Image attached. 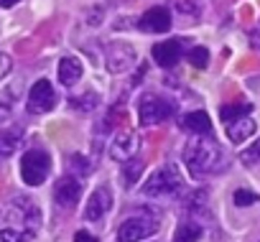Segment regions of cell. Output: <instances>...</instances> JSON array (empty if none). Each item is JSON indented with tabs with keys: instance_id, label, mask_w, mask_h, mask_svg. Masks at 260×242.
<instances>
[{
	"instance_id": "obj_28",
	"label": "cell",
	"mask_w": 260,
	"mask_h": 242,
	"mask_svg": "<svg viewBox=\"0 0 260 242\" xmlns=\"http://www.w3.org/2000/svg\"><path fill=\"white\" fill-rule=\"evenodd\" d=\"M11 66H13V61H11V56L8 54H3L0 51V79H3L8 72H11Z\"/></svg>"
},
{
	"instance_id": "obj_29",
	"label": "cell",
	"mask_w": 260,
	"mask_h": 242,
	"mask_svg": "<svg viewBox=\"0 0 260 242\" xmlns=\"http://www.w3.org/2000/svg\"><path fill=\"white\" fill-rule=\"evenodd\" d=\"M74 242H100L94 234H89L87 229H79L77 234H74Z\"/></svg>"
},
{
	"instance_id": "obj_4",
	"label": "cell",
	"mask_w": 260,
	"mask_h": 242,
	"mask_svg": "<svg viewBox=\"0 0 260 242\" xmlns=\"http://www.w3.org/2000/svg\"><path fill=\"white\" fill-rule=\"evenodd\" d=\"M8 222H13L11 227H16V229H26V232L36 234V229L41 227V209L34 204V199L18 196V199H13V204L8 209Z\"/></svg>"
},
{
	"instance_id": "obj_15",
	"label": "cell",
	"mask_w": 260,
	"mask_h": 242,
	"mask_svg": "<svg viewBox=\"0 0 260 242\" xmlns=\"http://www.w3.org/2000/svg\"><path fill=\"white\" fill-rule=\"evenodd\" d=\"M252 133H255V120H252L250 115L237 117V120H232V123H227V138H230L232 143H242V141H247Z\"/></svg>"
},
{
	"instance_id": "obj_13",
	"label": "cell",
	"mask_w": 260,
	"mask_h": 242,
	"mask_svg": "<svg viewBox=\"0 0 260 242\" xmlns=\"http://www.w3.org/2000/svg\"><path fill=\"white\" fill-rule=\"evenodd\" d=\"M153 59H156V64L158 66H164V69H171V66H176L179 64V59H181V41H176V39H169V41H161V44H156L153 46Z\"/></svg>"
},
{
	"instance_id": "obj_11",
	"label": "cell",
	"mask_w": 260,
	"mask_h": 242,
	"mask_svg": "<svg viewBox=\"0 0 260 242\" xmlns=\"http://www.w3.org/2000/svg\"><path fill=\"white\" fill-rule=\"evenodd\" d=\"M110 209H112V191L107 186H97L84 206V217L89 222H102L110 214Z\"/></svg>"
},
{
	"instance_id": "obj_25",
	"label": "cell",
	"mask_w": 260,
	"mask_h": 242,
	"mask_svg": "<svg viewBox=\"0 0 260 242\" xmlns=\"http://www.w3.org/2000/svg\"><path fill=\"white\" fill-rule=\"evenodd\" d=\"M232 199H235V204H237V206H250V204H255V201H257V194H255V191H250V189H237V191L232 194Z\"/></svg>"
},
{
	"instance_id": "obj_9",
	"label": "cell",
	"mask_w": 260,
	"mask_h": 242,
	"mask_svg": "<svg viewBox=\"0 0 260 242\" xmlns=\"http://www.w3.org/2000/svg\"><path fill=\"white\" fill-rule=\"evenodd\" d=\"M54 199L64 209H74L77 201L82 199V181L77 176H61L54 186Z\"/></svg>"
},
{
	"instance_id": "obj_10",
	"label": "cell",
	"mask_w": 260,
	"mask_h": 242,
	"mask_svg": "<svg viewBox=\"0 0 260 242\" xmlns=\"http://www.w3.org/2000/svg\"><path fill=\"white\" fill-rule=\"evenodd\" d=\"M138 146H141V141H138V133L136 130H120L115 135L112 146H110V158L125 163V161H130V158L136 156Z\"/></svg>"
},
{
	"instance_id": "obj_2",
	"label": "cell",
	"mask_w": 260,
	"mask_h": 242,
	"mask_svg": "<svg viewBox=\"0 0 260 242\" xmlns=\"http://www.w3.org/2000/svg\"><path fill=\"white\" fill-rule=\"evenodd\" d=\"M181 189V174L176 163H166L161 168H156L148 181L143 184V194L148 199H169Z\"/></svg>"
},
{
	"instance_id": "obj_7",
	"label": "cell",
	"mask_w": 260,
	"mask_h": 242,
	"mask_svg": "<svg viewBox=\"0 0 260 242\" xmlns=\"http://www.w3.org/2000/svg\"><path fill=\"white\" fill-rule=\"evenodd\" d=\"M136 64V49L130 44H122V41H115L105 49V66L112 72V74H122L127 72L130 66Z\"/></svg>"
},
{
	"instance_id": "obj_8",
	"label": "cell",
	"mask_w": 260,
	"mask_h": 242,
	"mask_svg": "<svg viewBox=\"0 0 260 242\" xmlns=\"http://www.w3.org/2000/svg\"><path fill=\"white\" fill-rule=\"evenodd\" d=\"M54 105H56L54 87H51L46 79H39V82L31 87V92H28V112L41 115V112L54 110Z\"/></svg>"
},
{
	"instance_id": "obj_16",
	"label": "cell",
	"mask_w": 260,
	"mask_h": 242,
	"mask_svg": "<svg viewBox=\"0 0 260 242\" xmlns=\"http://www.w3.org/2000/svg\"><path fill=\"white\" fill-rule=\"evenodd\" d=\"M79 77H82V61L74 56H64L59 61V82L64 87H72V84H77Z\"/></svg>"
},
{
	"instance_id": "obj_1",
	"label": "cell",
	"mask_w": 260,
	"mask_h": 242,
	"mask_svg": "<svg viewBox=\"0 0 260 242\" xmlns=\"http://www.w3.org/2000/svg\"><path fill=\"white\" fill-rule=\"evenodd\" d=\"M184 163L191 176H209L227 166V156L217 141L202 138V141H189V146L184 148Z\"/></svg>"
},
{
	"instance_id": "obj_6",
	"label": "cell",
	"mask_w": 260,
	"mask_h": 242,
	"mask_svg": "<svg viewBox=\"0 0 260 242\" xmlns=\"http://www.w3.org/2000/svg\"><path fill=\"white\" fill-rule=\"evenodd\" d=\"M158 232V222L148 214H141V217H130L120 224L117 229V242H141L151 234Z\"/></svg>"
},
{
	"instance_id": "obj_14",
	"label": "cell",
	"mask_w": 260,
	"mask_h": 242,
	"mask_svg": "<svg viewBox=\"0 0 260 242\" xmlns=\"http://www.w3.org/2000/svg\"><path fill=\"white\" fill-rule=\"evenodd\" d=\"M179 125H181V130H186V133H191V135H209V133H212V120H209V115H207L204 110L181 115Z\"/></svg>"
},
{
	"instance_id": "obj_30",
	"label": "cell",
	"mask_w": 260,
	"mask_h": 242,
	"mask_svg": "<svg viewBox=\"0 0 260 242\" xmlns=\"http://www.w3.org/2000/svg\"><path fill=\"white\" fill-rule=\"evenodd\" d=\"M18 0H0V8H13Z\"/></svg>"
},
{
	"instance_id": "obj_12",
	"label": "cell",
	"mask_w": 260,
	"mask_h": 242,
	"mask_svg": "<svg viewBox=\"0 0 260 242\" xmlns=\"http://www.w3.org/2000/svg\"><path fill=\"white\" fill-rule=\"evenodd\" d=\"M138 26H141L143 31H148V33H166V31L171 28V13H169V8H164V6H153V8H148V11L141 16Z\"/></svg>"
},
{
	"instance_id": "obj_20",
	"label": "cell",
	"mask_w": 260,
	"mask_h": 242,
	"mask_svg": "<svg viewBox=\"0 0 260 242\" xmlns=\"http://www.w3.org/2000/svg\"><path fill=\"white\" fill-rule=\"evenodd\" d=\"M250 112H252V105H250V102H235V105H224V107L219 110V117L224 120V123H232V120L245 117V115H250Z\"/></svg>"
},
{
	"instance_id": "obj_24",
	"label": "cell",
	"mask_w": 260,
	"mask_h": 242,
	"mask_svg": "<svg viewBox=\"0 0 260 242\" xmlns=\"http://www.w3.org/2000/svg\"><path fill=\"white\" fill-rule=\"evenodd\" d=\"M240 161H242V163H247V166L260 163V141H255L250 148H245V151L240 153Z\"/></svg>"
},
{
	"instance_id": "obj_18",
	"label": "cell",
	"mask_w": 260,
	"mask_h": 242,
	"mask_svg": "<svg viewBox=\"0 0 260 242\" xmlns=\"http://www.w3.org/2000/svg\"><path fill=\"white\" fill-rule=\"evenodd\" d=\"M141 176H143V161L130 158V161L122 163V184H125V189H133L141 181Z\"/></svg>"
},
{
	"instance_id": "obj_5",
	"label": "cell",
	"mask_w": 260,
	"mask_h": 242,
	"mask_svg": "<svg viewBox=\"0 0 260 242\" xmlns=\"http://www.w3.org/2000/svg\"><path fill=\"white\" fill-rule=\"evenodd\" d=\"M174 112H176V105L166 97H158V94H143L138 102L141 125H158L164 120H169Z\"/></svg>"
},
{
	"instance_id": "obj_21",
	"label": "cell",
	"mask_w": 260,
	"mask_h": 242,
	"mask_svg": "<svg viewBox=\"0 0 260 242\" xmlns=\"http://www.w3.org/2000/svg\"><path fill=\"white\" fill-rule=\"evenodd\" d=\"M36 234L26 232V229H16V227H3L0 229V242H31Z\"/></svg>"
},
{
	"instance_id": "obj_22",
	"label": "cell",
	"mask_w": 260,
	"mask_h": 242,
	"mask_svg": "<svg viewBox=\"0 0 260 242\" xmlns=\"http://www.w3.org/2000/svg\"><path fill=\"white\" fill-rule=\"evenodd\" d=\"M186 59H189V64H191V66H197V69H204V66L209 64V51H207L204 46H194V49H189Z\"/></svg>"
},
{
	"instance_id": "obj_3",
	"label": "cell",
	"mask_w": 260,
	"mask_h": 242,
	"mask_svg": "<svg viewBox=\"0 0 260 242\" xmlns=\"http://www.w3.org/2000/svg\"><path fill=\"white\" fill-rule=\"evenodd\" d=\"M51 174V158L41 148H31L21 156V179L28 186H39Z\"/></svg>"
},
{
	"instance_id": "obj_27",
	"label": "cell",
	"mask_w": 260,
	"mask_h": 242,
	"mask_svg": "<svg viewBox=\"0 0 260 242\" xmlns=\"http://www.w3.org/2000/svg\"><path fill=\"white\" fill-rule=\"evenodd\" d=\"M72 105H74V107H82V110H92V107H97V94H94V92H87V94H84V102L72 99Z\"/></svg>"
},
{
	"instance_id": "obj_19",
	"label": "cell",
	"mask_w": 260,
	"mask_h": 242,
	"mask_svg": "<svg viewBox=\"0 0 260 242\" xmlns=\"http://www.w3.org/2000/svg\"><path fill=\"white\" fill-rule=\"evenodd\" d=\"M202 237V224L197 222H181L174 232V242H199Z\"/></svg>"
},
{
	"instance_id": "obj_26",
	"label": "cell",
	"mask_w": 260,
	"mask_h": 242,
	"mask_svg": "<svg viewBox=\"0 0 260 242\" xmlns=\"http://www.w3.org/2000/svg\"><path fill=\"white\" fill-rule=\"evenodd\" d=\"M176 11H179V13H186V16H197V13H199V8H197L194 0H176Z\"/></svg>"
},
{
	"instance_id": "obj_23",
	"label": "cell",
	"mask_w": 260,
	"mask_h": 242,
	"mask_svg": "<svg viewBox=\"0 0 260 242\" xmlns=\"http://www.w3.org/2000/svg\"><path fill=\"white\" fill-rule=\"evenodd\" d=\"M69 168H72V174H77V176H87V174H92V163H89V158H84V156H79V153L72 156Z\"/></svg>"
},
{
	"instance_id": "obj_17",
	"label": "cell",
	"mask_w": 260,
	"mask_h": 242,
	"mask_svg": "<svg viewBox=\"0 0 260 242\" xmlns=\"http://www.w3.org/2000/svg\"><path fill=\"white\" fill-rule=\"evenodd\" d=\"M21 146V130L16 128H6V130H0V158H8L18 151Z\"/></svg>"
}]
</instances>
